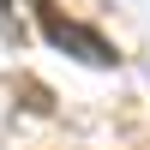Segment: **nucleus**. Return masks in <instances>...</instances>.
Returning a JSON list of instances; mask_svg holds the SVG:
<instances>
[{"mask_svg":"<svg viewBox=\"0 0 150 150\" xmlns=\"http://www.w3.org/2000/svg\"><path fill=\"white\" fill-rule=\"evenodd\" d=\"M42 30L54 36L60 48H78V54L90 60V66H108V60H114V48H108L102 36H90L84 24H72V18H60V12H42Z\"/></svg>","mask_w":150,"mask_h":150,"instance_id":"obj_1","label":"nucleus"}]
</instances>
